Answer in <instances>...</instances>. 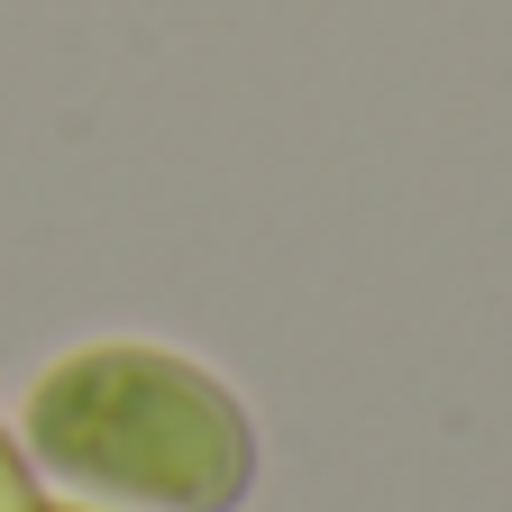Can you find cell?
Wrapping results in <instances>:
<instances>
[{
	"mask_svg": "<svg viewBox=\"0 0 512 512\" xmlns=\"http://www.w3.org/2000/svg\"><path fill=\"white\" fill-rule=\"evenodd\" d=\"M37 448L101 494L156 512H229L247 494V421L211 375L147 348H101L46 375L28 412Z\"/></svg>",
	"mask_w": 512,
	"mask_h": 512,
	"instance_id": "6da1fadb",
	"label": "cell"
},
{
	"mask_svg": "<svg viewBox=\"0 0 512 512\" xmlns=\"http://www.w3.org/2000/svg\"><path fill=\"white\" fill-rule=\"evenodd\" d=\"M19 503H28V476H19L10 448H0V512H19Z\"/></svg>",
	"mask_w": 512,
	"mask_h": 512,
	"instance_id": "7a4b0ae2",
	"label": "cell"
},
{
	"mask_svg": "<svg viewBox=\"0 0 512 512\" xmlns=\"http://www.w3.org/2000/svg\"><path fill=\"white\" fill-rule=\"evenodd\" d=\"M19 512H46V503H37V494H28V503H19Z\"/></svg>",
	"mask_w": 512,
	"mask_h": 512,
	"instance_id": "3957f363",
	"label": "cell"
}]
</instances>
